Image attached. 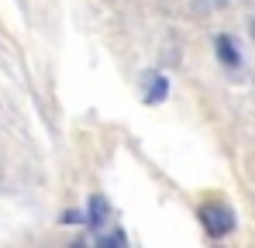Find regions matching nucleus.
I'll return each mask as SVG.
<instances>
[{
	"mask_svg": "<svg viewBox=\"0 0 255 248\" xmlns=\"http://www.w3.org/2000/svg\"><path fill=\"white\" fill-rule=\"evenodd\" d=\"M200 217H204V228H207V235L214 238H221V235H228L231 228H235V217H231V210H224L221 204H207L200 210Z\"/></svg>",
	"mask_w": 255,
	"mask_h": 248,
	"instance_id": "obj_1",
	"label": "nucleus"
},
{
	"mask_svg": "<svg viewBox=\"0 0 255 248\" xmlns=\"http://www.w3.org/2000/svg\"><path fill=\"white\" fill-rule=\"evenodd\" d=\"M141 86H145V100H148V104H159V100L169 93V83H166V76H159V73H148V76L141 80Z\"/></svg>",
	"mask_w": 255,
	"mask_h": 248,
	"instance_id": "obj_2",
	"label": "nucleus"
},
{
	"mask_svg": "<svg viewBox=\"0 0 255 248\" xmlns=\"http://www.w3.org/2000/svg\"><path fill=\"white\" fill-rule=\"evenodd\" d=\"M90 224L100 231V228H107V224H114V217H111V210H107V200L104 197H93L90 200Z\"/></svg>",
	"mask_w": 255,
	"mask_h": 248,
	"instance_id": "obj_3",
	"label": "nucleus"
},
{
	"mask_svg": "<svg viewBox=\"0 0 255 248\" xmlns=\"http://www.w3.org/2000/svg\"><path fill=\"white\" fill-rule=\"evenodd\" d=\"M217 55H221V62H228V66H238V62H242V59H238L235 41L228 38V35H221V38H217Z\"/></svg>",
	"mask_w": 255,
	"mask_h": 248,
	"instance_id": "obj_4",
	"label": "nucleus"
},
{
	"mask_svg": "<svg viewBox=\"0 0 255 248\" xmlns=\"http://www.w3.org/2000/svg\"><path fill=\"white\" fill-rule=\"evenodd\" d=\"M204 3H207V7H217V3H221V0H204Z\"/></svg>",
	"mask_w": 255,
	"mask_h": 248,
	"instance_id": "obj_5",
	"label": "nucleus"
}]
</instances>
